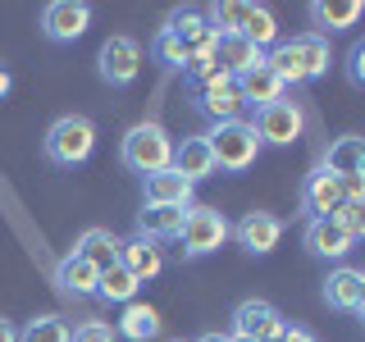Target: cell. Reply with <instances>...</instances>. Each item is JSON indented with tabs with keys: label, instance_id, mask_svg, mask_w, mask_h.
<instances>
[{
	"label": "cell",
	"instance_id": "6da1fadb",
	"mask_svg": "<svg viewBox=\"0 0 365 342\" xmlns=\"http://www.w3.org/2000/svg\"><path fill=\"white\" fill-rule=\"evenodd\" d=\"M265 64L283 78V87H306V83H319L334 64L329 55V41L315 37V32H302V37H288L279 41L274 51L265 55Z\"/></svg>",
	"mask_w": 365,
	"mask_h": 342
},
{
	"label": "cell",
	"instance_id": "7a4b0ae2",
	"mask_svg": "<svg viewBox=\"0 0 365 342\" xmlns=\"http://www.w3.org/2000/svg\"><path fill=\"white\" fill-rule=\"evenodd\" d=\"M174 146H178V142L169 137L165 123L146 119V123H133V128L123 133V142H119V160H123V169H128V174L151 178V174H160V169L174 165Z\"/></svg>",
	"mask_w": 365,
	"mask_h": 342
},
{
	"label": "cell",
	"instance_id": "3957f363",
	"mask_svg": "<svg viewBox=\"0 0 365 342\" xmlns=\"http://www.w3.org/2000/svg\"><path fill=\"white\" fill-rule=\"evenodd\" d=\"M91 151H96V123H91L87 114H60L41 137V155L51 160L55 169L87 165Z\"/></svg>",
	"mask_w": 365,
	"mask_h": 342
},
{
	"label": "cell",
	"instance_id": "277c9868",
	"mask_svg": "<svg viewBox=\"0 0 365 342\" xmlns=\"http://www.w3.org/2000/svg\"><path fill=\"white\" fill-rule=\"evenodd\" d=\"M205 142H210V151H215V165H220V174H247V169L260 160V151H265V142L256 137L251 119L215 123V128L205 133Z\"/></svg>",
	"mask_w": 365,
	"mask_h": 342
},
{
	"label": "cell",
	"instance_id": "5b68a950",
	"mask_svg": "<svg viewBox=\"0 0 365 342\" xmlns=\"http://www.w3.org/2000/svg\"><path fill=\"white\" fill-rule=\"evenodd\" d=\"M228 237H233V224L224 219L220 205H187V219H182V233H178V251L182 260H205L215 256Z\"/></svg>",
	"mask_w": 365,
	"mask_h": 342
},
{
	"label": "cell",
	"instance_id": "8992f818",
	"mask_svg": "<svg viewBox=\"0 0 365 342\" xmlns=\"http://www.w3.org/2000/svg\"><path fill=\"white\" fill-rule=\"evenodd\" d=\"M96 73H101V83L114 87V91L133 87L137 73H142V46H137V37H128V32H114V37L101 41Z\"/></svg>",
	"mask_w": 365,
	"mask_h": 342
},
{
	"label": "cell",
	"instance_id": "52a82bcc",
	"mask_svg": "<svg viewBox=\"0 0 365 342\" xmlns=\"http://www.w3.org/2000/svg\"><path fill=\"white\" fill-rule=\"evenodd\" d=\"M228 319H233V328H228L233 342H279L283 324H288V319L279 315V306L265 301V296H247V301H237Z\"/></svg>",
	"mask_w": 365,
	"mask_h": 342
},
{
	"label": "cell",
	"instance_id": "ba28073f",
	"mask_svg": "<svg viewBox=\"0 0 365 342\" xmlns=\"http://www.w3.org/2000/svg\"><path fill=\"white\" fill-rule=\"evenodd\" d=\"M37 28H41L46 41L68 46V41H78L91 28V5L87 0H51V5H41Z\"/></svg>",
	"mask_w": 365,
	"mask_h": 342
},
{
	"label": "cell",
	"instance_id": "9c48e42d",
	"mask_svg": "<svg viewBox=\"0 0 365 342\" xmlns=\"http://www.w3.org/2000/svg\"><path fill=\"white\" fill-rule=\"evenodd\" d=\"M302 105L297 100H274V105H265V110H256V119H251V128H256V137L265 146H292L297 137H302Z\"/></svg>",
	"mask_w": 365,
	"mask_h": 342
},
{
	"label": "cell",
	"instance_id": "30bf717a",
	"mask_svg": "<svg viewBox=\"0 0 365 342\" xmlns=\"http://www.w3.org/2000/svg\"><path fill=\"white\" fill-rule=\"evenodd\" d=\"M283 224L274 210H247L242 219L233 224V237H237V247L247 251V256H269L274 247L283 242Z\"/></svg>",
	"mask_w": 365,
	"mask_h": 342
},
{
	"label": "cell",
	"instance_id": "8fae6325",
	"mask_svg": "<svg viewBox=\"0 0 365 342\" xmlns=\"http://www.w3.org/2000/svg\"><path fill=\"white\" fill-rule=\"evenodd\" d=\"M192 105H197V114H205L210 119V128L215 123H233V119H242V91H237V78H220V83H205L192 91Z\"/></svg>",
	"mask_w": 365,
	"mask_h": 342
},
{
	"label": "cell",
	"instance_id": "7c38bea8",
	"mask_svg": "<svg viewBox=\"0 0 365 342\" xmlns=\"http://www.w3.org/2000/svg\"><path fill=\"white\" fill-rule=\"evenodd\" d=\"M302 247L311 251L315 260H347L356 242H351V237L338 228L334 214H324V219H306V228H302Z\"/></svg>",
	"mask_w": 365,
	"mask_h": 342
},
{
	"label": "cell",
	"instance_id": "4fadbf2b",
	"mask_svg": "<svg viewBox=\"0 0 365 342\" xmlns=\"http://www.w3.org/2000/svg\"><path fill=\"white\" fill-rule=\"evenodd\" d=\"M342 205V192H338V178L329 174L324 165H315L311 174L302 178V214L306 219H324Z\"/></svg>",
	"mask_w": 365,
	"mask_h": 342
},
{
	"label": "cell",
	"instance_id": "5bb4252c",
	"mask_svg": "<svg viewBox=\"0 0 365 342\" xmlns=\"http://www.w3.org/2000/svg\"><path fill=\"white\" fill-rule=\"evenodd\" d=\"M361 292H365V269H356V265H338V269H329L324 288H319L324 306H329V311H342V315L356 311Z\"/></svg>",
	"mask_w": 365,
	"mask_h": 342
},
{
	"label": "cell",
	"instance_id": "9a60e30c",
	"mask_svg": "<svg viewBox=\"0 0 365 342\" xmlns=\"http://www.w3.org/2000/svg\"><path fill=\"white\" fill-rule=\"evenodd\" d=\"M174 169H178V174L192 182V187L220 174V165H215V151H210V142H205V133H197V137H182V142L174 146Z\"/></svg>",
	"mask_w": 365,
	"mask_h": 342
},
{
	"label": "cell",
	"instance_id": "2e32d148",
	"mask_svg": "<svg viewBox=\"0 0 365 342\" xmlns=\"http://www.w3.org/2000/svg\"><path fill=\"white\" fill-rule=\"evenodd\" d=\"M306 14L315 23V37L329 41V32H347L365 19V0H315Z\"/></svg>",
	"mask_w": 365,
	"mask_h": 342
},
{
	"label": "cell",
	"instance_id": "e0dca14e",
	"mask_svg": "<svg viewBox=\"0 0 365 342\" xmlns=\"http://www.w3.org/2000/svg\"><path fill=\"white\" fill-rule=\"evenodd\" d=\"M182 219H187L182 205H142V210H137V237H146V242H155V247L178 242Z\"/></svg>",
	"mask_w": 365,
	"mask_h": 342
},
{
	"label": "cell",
	"instance_id": "ac0fdd59",
	"mask_svg": "<svg viewBox=\"0 0 365 342\" xmlns=\"http://www.w3.org/2000/svg\"><path fill=\"white\" fill-rule=\"evenodd\" d=\"M142 187H146V205H182V210L197 205V187H192L174 165L151 174V178H142Z\"/></svg>",
	"mask_w": 365,
	"mask_h": 342
},
{
	"label": "cell",
	"instance_id": "d6986e66",
	"mask_svg": "<svg viewBox=\"0 0 365 342\" xmlns=\"http://www.w3.org/2000/svg\"><path fill=\"white\" fill-rule=\"evenodd\" d=\"M237 91H242V105H256V110H265V105H274V100L288 96L283 78L274 73L269 64H256L251 73H242V78H237Z\"/></svg>",
	"mask_w": 365,
	"mask_h": 342
},
{
	"label": "cell",
	"instance_id": "ffe728a7",
	"mask_svg": "<svg viewBox=\"0 0 365 342\" xmlns=\"http://www.w3.org/2000/svg\"><path fill=\"white\" fill-rule=\"evenodd\" d=\"M119 265L133 274L137 283H151L160 269H165V256H160V247L155 242H146V237H123V247H119Z\"/></svg>",
	"mask_w": 365,
	"mask_h": 342
},
{
	"label": "cell",
	"instance_id": "44dd1931",
	"mask_svg": "<svg viewBox=\"0 0 365 342\" xmlns=\"http://www.w3.org/2000/svg\"><path fill=\"white\" fill-rule=\"evenodd\" d=\"M55 283H60V292L68 296H96V283H101V269L83 260L78 251H68L60 256V265H55Z\"/></svg>",
	"mask_w": 365,
	"mask_h": 342
},
{
	"label": "cell",
	"instance_id": "7402d4cb",
	"mask_svg": "<svg viewBox=\"0 0 365 342\" xmlns=\"http://www.w3.org/2000/svg\"><path fill=\"white\" fill-rule=\"evenodd\" d=\"M160 328H165V319H160L155 306L128 301V306H123V315H119V328H114V333L128 338V342H155V338H160Z\"/></svg>",
	"mask_w": 365,
	"mask_h": 342
},
{
	"label": "cell",
	"instance_id": "603a6c76",
	"mask_svg": "<svg viewBox=\"0 0 365 342\" xmlns=\"http://www.w3.org/2000/svg\"><path fill=\"white\" fill-rule=\"evenodd\" d=\"M215 60L224 64L228 78H242L256 64H265V51H260V46H251L247 37H220V46H215Z\"/></svg>",
	"mask_w": 365,
	"mask_h": 342
},
{
	"label": "cell",
	"instance_id": "cb8c5ba5",
	"mask_svg": "<svg viewBox=\"0 0 365 342\" xmlns=\"http://www.w3.org/2000/svg\"><path fill=\"white\" fill-rule=\"evenodd\" d=\"M119 247H123V237H114L110 228H87V233L73 242V251H78L83 260H91L96 269L119 265Z\"/></svg>",
	"mask_w": 365,
	"mask_h": 342
},
{
	"label": "cell",
	"instance_id": "d4e9b609",
	"mask_svg": "<svg viewBox=\"0 0 365 342\" xmlns=\"http://www.w3.org/2000/svg\"><path fill=\"white\" fill-rule=\"evenodd\" d=\"M205 23H210L215 37H242L247 14H251V0H215V5L201 9Z\"/></svg>",
	"mask_w": 365,
	"mask_h": 342
},
{
	"label": "cell",
	"instance_id": "484cf974",
	"mask_svg": "<svg viewBox=\"0 0 365 342\" xmlns=\"http://www.w3.org/2000/svg\"><path fill=\"white\" fill-rule=\"evenodd\" d=\"M319 165H324V169H329L334 178H342V174H356V169H365V137H334Z\"/></svg>",
	"mask_w": 365,
	"mask_h": 342
},
{
	"label": "cell",
	"instance_id": "4316f807",
	"mask_svg": "<svg viewBox=\"0 0 365 342\" xmlns=\"http://www.w3.org/2000/svg\"><path fill=\"white\" fill-rule=\"evenodd\" d=\"M242 37H247L251 46H260L265 55L274 51V46H279V19H274V9H269V5H251Z\"/></svg>",
	"mask_w": 365,
	"mask_h": 342
},
{
	"label": "cell",
	"instance_id": "83f0119b",
	"mask_svg": "<svg viewBox=\"0 0 365 342\" xmlns=\"http://www.w3.org/2000/svg\"><path fill=\"white\" fill-rule=\"evenodd\" d=\"M151 60L165 68V73H178V68H187V46L178 41L174 28H155V37H151Z\"/></svg>",
	"mask_w": 365,
	"mask_h": 342
},
{
	"label": "cell",
	"instance_id": "f1b7e54d",
	"mask_svg": "<svg viewBox=\"0 0 365 342\" xmlns=\"http://www.w3.org/2000/svg\"><path fill=\"white\" fill-rule=\"evenodd\" d=\"M137 288L142 283L133 279L123 265H110V269H101V283H96V296H106V301H119V306H128L133 296H137Z\"/></svg>",
	"mask_w": 365,
	"mask_h": 342
},
{
	"label": "cell",
	"instance_id": "f546056e",
	"mask_svg": "<svg viewBox=\"0 0 365 342\" xmlns=\"http://www.w3.org/2000/svg\"><path fill=\"white\" fill-rule=\"evenodd\" d=\"M19 342H73V328L60 315H37L19 328Z\"/></svg>",
	"mask_w": 365,
	"mask_h": 342
},
{
	"label": "cell",
	"instance_id": "4dcf8cb0",
	"mask_svg": "<svg viewBox=\"0 0 365 342\" xmlns=\"http://www.w3.org/2000/svg\"><path fill=\"white\" fill-rule=\"evenodd\" d=\"M182 78H187L192 91H197V87H205V83H220V78H228V73H224V64L215 60V55H197V60H187Z\"/></svg>",
	"mask_w": 365,
	"mask_h": 342
},
{
	"label": "cell",
	"instance_id": "1f68e13d",
	"mask_svg": "<svg viewBox=\"0 0 365 342\" xmlns=\"http://www.w3.org/2000/svg\"><path fill=\"white\" fill-rule=\"evenodd\" d=\"M334 219H338V228L351 237V242H365V201H342L334 210Z\"/></svg>",
	"mask_w": 365,
	"mask_h": 342
},
{
	"label": "cell",
	"instance_id": "d6a6232c",
	"mask_svg": "<svg viewBox=\"0 0 365 342\" xmlns=\"http://www.w3.org/2000/svg\"><path fill=\"white\" fill-rule=\"evenodd\" d=\"M73 342H119V333H114L106 319H83L73 328Z\"/></svg>",
	"mask_w": 365,
	"mask_h": 342
},
{
	"label": "cell",
	"instance_id": "836d02e7",
	"mask_svg": "<svg viewBox=\"0 0 365 342\" xmlns=\"http://www.w3.org/2000/svg\"><path fill=\"white\" fill-rule=\"evenodd\" d=\"M342 68H347V83L365 91V37L351 41V51H347V60H342Z\"/></svg>",
	"mask_w": 365,
	"mask_h": 342
},
{
	"label": "cell",
	"instance_id": "e575fe53",
	"mask_svg": "<svg viewBox=\"0 0 365 342\" xmlns=\"http://www.w3.org/2000/svg\"><path fill=\"white\" fill-rule=\"evenodd\" d=\"M338 192H342V201H365V169H356V174H342L338 178Z\"/></svg>",
	"mask_w": 365,
	"mask_h": 342
},
{
	"label": "cell",
	"instance_id": "d590c367",
	"mask_svg": "<svg viewBox=\"0 0 365 342\" xmlns=\"http://www.w3.org/2000/svg\"><path fill=\"white\" fill-rule=\"evenodd\" d=\"M279 342H315V333H311V328H302V324H283Z\"/></svg>",
	"mask_w": 365,
	"mask_h": 342
},
{
	"label": "cell",
	"instance_id": "8d00e7d4",
	"mask_svg": "<svg viewBox=\"0 0 365 342\" xmlns=\"http://www.w3.org/2000/svg\"><path fill=\"white\" fill-rule=\"evenodd\" d=\"M9 91H14V73H9V68H5V64H0V100H5V96H9Z\"/></svg>",
	"mask_w": 365,
	"mask_h": 342
},
{
	"label": "cell",
	"instance_id": "74e56055",
	"mask_svg": "<svg viewBox=\"0 0 365 342\" xmlns=\"http://www.w3.org/2000/svg\"><path fill=\"white\" fill-rule=\"evenodd\" d=\"M0 342H19V328H14V324H9V319H5V315H0Z\"/></svg>",
	"mask_w": 365,
	"mask_h": 342
},
{
	"label": "cell",
	"instance_id": "f35d334b",
	"mask_svg": "<svg viewBox=\"0 0 365 342\" xmlns=\"http://www.w3.org/2000/svg\"><path fill=\"white\" fill-rule=\"evenodd\" d=\"M197 342H233V338H228V333H201Z\"/></svg>",
	"mask_w": 365,
	"mask_h": 342
},
{
	"label": "cell",
	"instance_id": "ab89813d",
	"mask_svg": "<svg viewBox=\"0 0 365 342\" xmlns=\"http://www.w3.org/2000/svg\"><path fill=\"white\" fill-rule=\"evenodd\" d=\"M351 315H356L361 324H365V292H361V301H356V311H351Z\"/></svg>",
	"mask_w": 365,
	"mask_h": 342
},
{
	"label": "cell",
	"instance_id": "60d3db41",
	"mask_svg": "<svg viewBox=\"0 0 365 342\" xmlns=\"http://www.w3.org/2000/svg\"><path fill=\"white\" fill-rule=\"evenodd\" d=\"M165 342H182V338H165Z\"/></svg>",
	"mask_w": 365,
	"mask_h": 342
}]
</instances>
